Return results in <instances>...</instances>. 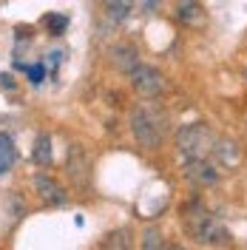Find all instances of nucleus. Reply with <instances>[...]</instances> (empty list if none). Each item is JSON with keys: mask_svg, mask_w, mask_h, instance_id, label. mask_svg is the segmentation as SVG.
<instances>
[{"mask_svg": "<svg viewBox=\"0 0 247 250\" xmlns=\"http://www.w3.org/2000/svg\"><path fill=\"white\" fill-rule=\"evenodd\" d=\"M182 222H185L187 236L193 242H199V245H207V248H227L230 245V230L205 205L190 202L185 208V213H182Z\"/></svg>", "mask_w": 247, "mask_h": 250, "instance_id": "nucleus-1", "label": "nucleus"}, {"mask_svg": "<svg viewBox=\"0 0 247 250\" xmlns=\"http://www.w3.org/2000/svg\"><path fill=\"white\" fill-rule=\"evenodd\" d=\"M168 125H170L168 111L162 105H156V103H145V105H137L131 111V134L148 151H156L165 142Z\"/></svg>", "mask_w": 247, "mask_h": 250, "instance_id": "nucleus-2", "label": "nucleus"}, {"mask_svg": "<svg viewBox=\"0 0 247 250\" xmlns=\"http://www.w3.org/2000/svg\"><path fill=\"white\" fill-rule=\"evenodd\" d=\"M213 145H216V134L205 123H190L176 131V154L182 159H205L210 156Z\"/></svg>", "mask_w": 247, "mask_h": 250, "instance_id": "nucleus-3", "label": "nucleus"}, {"mask_svg": "<svg viewBox=\"0 0 247 250\" xmlns=\"http://www.w3.org/2000/svg\"><path fill=\"white\" fill-rule=\"evenodd\" d=\"M128 77H131L134 91L142 94V97H148V100L162 97V94L168 91V80H165V74H162L159 68H154V65H142V62H137V65L128 71Z\"/></svg>", "mask_w": 247, "mask_h": 250, "instance_id": "nucleus-4", "label": "nucleus"}, {"mask_svg": "<svg viewBox=\"0 0 247 250\" xmlns=\"http://www.w3.org/2000/svg\"><path fill=\"white\" fill-rule=\"evenodd\" d=\"M65 171H68V179H71L74 188H80V190L88 188V182H91V156L85 154V148L77 145V142L65 154Z\"/></svg>", "mask_w": 247, "mask_h": 250, "instance_id": "nucleus-5", "label": "nucleus"}, {"mask_svg": "<svg viewBox=\"0 0 247 250\" xmlns=\"http://www.w3.org/2000/svg\"><path fill=\"white\" fill-rule=\"evenodd\" d=\"M185 179L196 188H213L219 182V171L207 156L205 159H185Z\"/></svg>", "mask_w": 247, "mask_h": 250, "instance_id": "nucleus-6", "label": "nucleus"}, {"mask_svg": "<svg viewBox=\"0 0 247 250\" xmlns=\"http://www.w3.org/2000/svg\"><path fill=\"white\" fill-rule=\"evenodd\" d=\"M34 190L40 193V199L51 208H60V205L68 202V193H65V188L54 179V176H48V173H37L34 176Z\"/></svg>", "mask_w": 247, "mask_h": 250, "instance_id": "nucleus-7", "label": "nucleus"}, {"mask_svg": "<svg viewBox=\"0 0 247 250\" xmlns=\"http://www.w3.org/2000/svg\"><path fill=\"white\" fill-rule=\"evenodd\" d=\"M108 60L117 71L128 74V71L139 62V51H137V46H131V43H117V46L108 48Z\"/></svg>", "mask_w": 247, "mask_h": 250, "instance_id": "nucleus-8", "label": "nucleus"}, {"mask_svg": "<svg viewBox=\"0 0 247 250\" xmlns=\"http://www.w3.org/2000/svg\"><path fill=\"white\" fill-rule=\"evenodd\" d=\"M210 154L216 156L222 165H227V168H236V165L242 162V148L233 140H225V137H216V145H213Z\"/></svg>", "mask_w": 247, "mask_h": 250, "instance_id": "nucleus-9", "label": "nucleus"}, {"mask_svg": "<svg viewBox=\"0 0 247 250\" xmlns=\"http://www.w3.org/2000/svg\"><path fill=\"white\" fill-rule=\"evenodd\" d=\"M134 3L137 0H103V9H105V15H108L111 23H123V20L131 17Z\"/></svg>", "mask_w": 247, "mask_h": 250, "instance_id": "nucleus-10", "label": "nucleus"}, {"mask_svg": "<svg viewBox=\"0 0 247 250\" xmlns=\"http://www.w3.org/2000/svg\"><path fill=\"white\" fill-rule=\"evenodd\" d=\"M176 17H179L185 26H202V23H205V12H202V6L196 0H179Z\"/></svg>", "mask_w": 247, "mask_h": 250, "instance_id": "nucleus-11", "label": "nucleus"}, {"mask_svg": "<svg viewBox=\"0 0 247 250\" xmlns=\"http://www.w3.org/2000/svg\"><path fill=\"white\" fill-rule=\"evenodd\" d=\"M15 159H17V151H15L12 137L9 134H0V176H6V173L12 171Z\"/></svg>", "mask_w": 247, "mask_h": 250, "instance_id": "nucleus-12", "label": "nucleus"}, {"mask_svg": "<svg viewBox=\"0 0 247 250\" xmlns=\"http://www.w3.org/2000/svg\"><path fill=\"white\" fill-rule=\"evenodd\" d=\"M34 162L37 165H43V168H48L51 165V140H48V134H40L37 140H34Z\"/></svg>", "mask_w": 247, "mask_h": 250, "instance_id": "nucleus-13", "label": "nucleus"}, {"mask_svg": "<svg viewBox=\"0 0 247 250\" xmlns=\"http://www.w3.org/2000/svg\"><path fill=\"white\" fill-rule=\"evenodd\" d=\"M142 248L145 250H156V248H168V242H165V236L159 233V230H145V236H142Z\"/></svg>", "mask_w": 247, "mask_h": 250, "instance_id": "nucleus-14", "label": "nucleus"}, {"mask_svg": "<svg viewBox=\"0 0 247 250\" xmlns=\"http://www.w3.org/2000/svg\"><path fill=\"white\" fill-rule=\"evenodd\" d=\"M43 23L51 29V34H62V29L68 26V17L65 15H46L43 17Z\"/></svg>", "mask_w": 247, "mask_h": 250, "instance_id": "nucleus-15", "label": "nucleus"}, {"mask_svg": "<svg viewBox=\"0 0 247 250\" xmlns=\"http://www.w3.org/2000/svg\"><path fill=\"white\" fill-rule=\"evenodd\" d=\"M125 236H128V230H117V233L105 236V242H103V248H128L131 242H128Z\"/></svg>", "mask_w": 247, "mask_h": 250, "instance_id": "nucleus-16", "label": "nucleus"}, {"mask_svg": "<svg viewBox=\"0 0 247 250\" xmlns=\"http://www.w3.org/2000/svg\"><path fill=\"white\" fill-rule=\"evenodd\" d=\"M29 74H31V83H40V80H43V65H34Z\"/></svg>", "mask_w": 247, "mask_h": 250, "instance_id": "nucleus-17", "label": "nucleus"}, {"mask_svg": "<svg viewBox=\"0 0 247 250\" xmlns=\"http://www.w3.org/2000/svg\"><path fill=\"white\" fill-rule=\"evenodd\" d=\"M159 3H162V0H145V9H156Z\"/></svg>", "mask_w": 247, "mask_h": 250, "instance_id": "nucleus-18", "label": "nucleus"}, {"mask_svg": "<svg viewBox=\"0 0 247 250\" xmlns=\"http://www.w3.org/2000/svg\"><path fill=\"white\" fill-rule=\"evenodd\" d=\"M0 83H3L6 88H12V77H9V74H3V77H0Z\"/></svg>", "mask_w": 247, "mask_h": 250, "instance_id": "nucleus-19", "label": "nucleus"}]
</instances>
